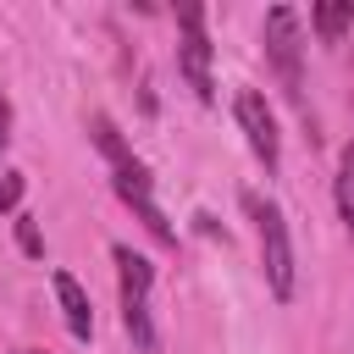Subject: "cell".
<instances>
[{
  "instance_id": "cell-1",
  "label": "cell",
  "mask_w": 354,
  "mask_h": 354,
  "mask_svg": "<svg viewBox=\"0 0 354 354\" xmlns=\"http://www.w3.org/2000/svg\"><path fill=\"white\" fill-rule=\"evenodd\" d=\"M111 254H116V277H122V326H127V337H133L138 354H155V348H160V332H155V321H149L155 266H149L138 249H127V243H116Z\"/></svg>"
},
{
  "instance_id": "cell-2",
  "label": "cell",
  "mask_w": 354,
  "mask_h": 354,
  "mask_svg": "<svg viewBox=\"0 0 354 354\" xmlns=\"http://www.w3.org/2000/svg\"><path fill=\"white\" fill-rule=\"evenodd\" d=\"M243 210L254 216V232H260V266H266V282L271 293L288 304L293 299V238H288V221L271 199H260L254 188L243 194Z\"/></svg>"
},
{
  "instance_id": "cell-3",
  "label": "cell",
  "mask_w": 354,
  "mask_h": 354,
  "mask_svg": "<svg viewBox=\"0 0 354 354\" xmlns=\"http://www.w3.org/2000/svg\"><path fill=\"white\" fill-rule=\"evenodd\" d=\"M266 55H271L282 88L299 100V94H304V61H299L304 44H299V17H293V6H271V11H266Z\"/></svg>"
},
{
  "instance_id": "cell-4",
  "label": "cell",
  "mask_w": 354,
  "mask_h": 354,
  "mask_svg": "<svg viewBox=\"0 0 354 354\" xmlns=\"http://www.w3.org/2000/svg\"><path fill=\"white\" fill-rule=\"evenodd\" d=\"M177 28H183V44H177V61H183V77L188 88L210 105L216 100V77H210V39H205V6H177Z\"/></svg>"
},
{
  "instance_id": "cell-5",
  "label": "cell",
  "mask_w": 354,
  "mask_h": 354,
  "mask_svg": "<svg viewBox=\"0 0 354 354\" xmlns=\"http://www.w3.org/2000/svg\"><path fill=\"white\" fill-rule=\"evenodd\" d=\"M238 127H243L254 160H260L266 171H277V160H282V138H277V116H271V105H266L260 88H243V94H238Z\"/></svg>"
},
{
  "instance_id": "cell-6",
  "label": "cell",
  "mask_w": 354,
  "mask_h": 354,
  "mask_svg": "<svg viewBox=\"0 0 354 354\" xmlns=\"http://www.w3.org/2000/svg\"><path fill=\"white\" fill-rule=\"evenodd\" d=\"M111 171H116V177H111V183H116V194H122V199H127V205L138 210V221H144V227H149V232H155L160 243H171L177 232H171V221L160 216V205H155V194H149V171H144V166H138L133 155H127V160H116Z\"/></svg>"
},
{
  "instance_id": "cell-7",
  "label": "cell",
  "mask_w": 354,
  "mask_h": 354,
  "mask_svg": "<svg viewBox=\"0 0 354 354\" xmlns=\"http://www.w3.org/2000/svg\"><path fill=\"white\" fill-rule=\"evenodd\" d=\"M55 299H61L66 332H72L77 343H88V337H94V310H88V293H83V282H77L72 271H55Z\"/></svg>"
},
{
  "instance_id": "cell-8",
  "label": "cell",
  "mask_w": 354,
  "mask_h": 354,
  "mask_svg": "<svg viewBox=\"0 0 354 354\" xmlns=\"http://www.w3.org/2000/svg\"><path fill=\"white\" fill-rule=\"evenodd\" d=\"M310 22H315L321 44H337V39L354 28V0H326V6H315V11H310Z\"/></svg>"
},
{
  "instance_id": "cell-9",
  "label": "cell",
  "mask_w": 354,
  "mask_h": 354,
  "mask_svg": "<svg viewBox=\"0 0 354 354\" xmlns=\"http://www.w3.org/2000/svg\"><path fill=\"white\" fill-rule=\"evenodd\" d=\"M337 216L354 232V144H343V155H337Z\"/></svg>"
},
{
  "instance_id": "cell-10",
  "label": "cell",
  "mask_w": 354,
  "mask_h": 354,
  "mask_svg": "<svg viewBox=\"0 0 354 354\" xmlns=\"http://www.w3.org/2000/svg\"><path fill=\"white\" fill-rule=\"evenodd\" d=\"M94 144H100V155L116 166V160H127V144H122V133H116V122L111 116H94Z\"/></svg>"
},
{
  "instance_id": "cell-11",
  "label": "cell",
  "mask_w": 354,
  "mask_h": 354,
  "mask_svg": "<svg viewBox=\"0 0 354 354\" xmlns=\"http://www.w3.org/2000/svg\"><path fill=\"white\" fill-rule=\"evenodd\" d=\"M22 188H28L22 171H0V210H17L22 205Z\"/></svg>"
},
{
  "instance_id": "cell-12",
  "label": "cell",
  "mask_w": 354,
  "mask_h": 354,
  "mask_svg": "<svg viewBox=\"0 0 354 354\" xmlns=\"http://www.w3.org/2000/svg\"><path fill=\"white\" fill-rule=\"evenodd\" d=\"M17 243H22V254H44V238H39L33 216H17Z\"/></svg>"
},
{
  "instance_id": "cell-13",
  "label": "cell",
  "mask_w": 354,
  "mask_h": 354,
  "mask_svg": "<svg viewBox=\"0 0 354 354\" xmlns=\"http://www.w3.org/2000/svg\"><path fill=\"white\" fill-rule=\"evenodd\" d=\"M6 127H11V105H6V100H0V149H6V138H11V133H6Z\"/></svg>"
},
{
  "instance_id": "cell-14",
  "label": "cell",
  "mask_w": 354,
  "mask_h": 354,
  "mask_svg": "<svg viewBox=\"0 0 354 354\" xmlns=\"http://www.w3.org/2000/svg\"><path fill=\"white\" fill-rule=\"evenodd\" d=\"M17 354H39V348H17Z\"/></svg>"
}]
</instances>
